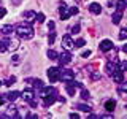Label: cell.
Segmentation results:
<instances>
[{
  "instance_id": "cell-34",
  "label": "cell",
  "mask_w": 127,
  "mask_h": 119,
  "mask_svg": "<svg viewBox=\"0 0 127 119\" xmlns=\"http://www.w3.org/2000/svg\"><path fill=\"white\" fill-rule=\"evenodd\" d=\"M100 76H102V73H100V71H94V73L91 75V78H92V79H98Z\"/></svg>"
},
{
  "instance_id": "cell-12",
  "label": "cell",
  "mask_w": 127,
  "mask_h": 119,
  "mask_svg": "<svg viewBox=\"0 0 127 119\" xmlns=\"http://www.w3.org/2000/svg\"><path fill=\"white\" fill-rule=\"evenodd\" d=\"M13 30H14V26H13V24H5V26H0V33H3V35L13 33Z\"/></svg>"
},
{
  "instance_id": "cell-6",
  "label": "cell",
  "mask_w": 127,
  "mask_h": 119,
  "mask_svg": "<svg viewBox=\"0 0 127 119\" xmlns=\"http://www.w3.org/2000/svg\"><path fill=\"white\" fill-rule=\"evenodd\" d=\"M59 73H61V68H57V67H51V68L48 70V78H49V81L51 83L59 81Z\"/></svg>"
},
{
  "instance_id": "cell-21",
  "label": "cell",
  "mask_w": 127,
  "mask_h": 119,
  "mask_svg": "<svg viewBox=\"0 0 127 119\" xmlns=\"http://www.w3.org/2000/svg\"><path fill=\"white\" fill-rule=\"evenodd\" d=\"M76 108H78L79 111H84V113H91V110H92L89 105H84V103H78Z\"/></svg>"
},
{
  "instance_id": "cell-39",
  "label": "cell",
  "mask_w": 127,
  "mask_h": 119,
  "mask_svg": "<svg viewBox=\"0 0 127 119\" xmlns=\"http://www.w3.org/2000/svg\"><path fill=\"white\" fill-rule=\"evenodd\" d=\"M5 14H6V10L5 8H0V18H3Z\"/></svg>"
},
{
  "instance_id": "cell-37",
  "label": "cell",
  "mask_w": 127,
  "mask_h": 119,
  "mask_svg": "<svg viewBox=\"0 0 127 119\" xmlns=\"http://www.w3.org/2000/svg\"><path fill=\"white\" fill-rule=\"evenodd\" d=\"M11 62H13L14 65H18V63H19V56H13V60H11Z\"/></svg>"
},
{
  "instance_id": "cell-42",
  "label": "cell",
  "mask_w": 127,
  "mask_h": 119,
  "mask_svg": "<svg viewBox=\"0 0 127 119\" xmlns=\"http://www.w3.org/2000/svg\"><path fill=\"white\" fill-rule=\"evenodd\" d=\"M3 103H5V98H2V97H0V106H2Z\"/></svg>"
},
{
  "instance_id": "cell-20",
  "label": "cell",
  "mask_w": 127,
  "mask_h": 119,
  "mask_svg": "<svg viewBox=\"0 0 127 119\" xmlns=\"http://www.w3.org/2000/svg\"><path fill=\"white\" fill-rule=\"evenodd\" d=\"M111 19H113V24H119V22H121V19H122V11H118L116 10V13H113Z\"/></svg>"
},
{
  "instance_id": "cell-26",
  "label": "cell",
  "mask_w": 127,
  "mask_h": 119,
  "mask_svg": "<svg viewBox=\"0 0 127 119\" xmlns=\"http://www.w3.org/2000/svg\"><path fill=\"white\" fill-rule=\"evenodd\" d=\"M51 33H49V37H48V43L49 45H54V41H56V32L54 30H49Z\"/></svg>"
},
{
  "instance_id": "cell-32",
  "label": "cell",
  "mask_w": 127,
  "mask_h": 119,
  "mask_svg": "<svg viewBox=\"0 0 127 119\" xmlns=\"http://www.w3.org/2000/svg\"><path fill=\"white\" fill-rule=\"evenodd\" d=\"M119 38H121V40H126L127 38V30L126 29H121V32H119Z\"/></svg>"
},
{
  "instance_id": "cell-15",
  "label": "cell",
  "mask_w": 127,
  "mask_h": 119,
  "mask_svg": "<svg viewBox=\"0 0 127 119\" xmlns=\"http://www.w3.org/2000/svg\"><path fill=\"white\" fill-rule=\"evenodd\" d=\"M89 11L92 14H100L102 13V6L98 5V3H91V5H89Z\"/></svg>"
},
{
  "instance_id": "cell-4",
  "label": "cell",
  "mask_w": 127,
  "mask_h": 119,
  "mask_svg": "<svg viewBox=\"0 0 127 119\" xmlns=\"http://www.w3.org/2000/svg\"><path fill=\"white\" fill-rule=\"evenodd\" d=\"M57 60H59V63H61V67L68 65V63L71 62V54H70V51H64L62 54H59V56H57Z\"/></svg>"
},
{
  "instance_id": "cell-11",
  "label": "cell",
  "mask_w": 127,
  "mask_h": 119,
  "mask_svg": "<svg viewBox=\"0 0 127 119\" xmlns=\"http://www.w3.org/2000/svg\"><path fill=\"white\" fill-rule=\"evenodd\" d=\"M2 118H18V108L14 105H10L6 114H2Z\"/></svg>"
},
{
  "instance_id": "cell-1",
  "label": "cell",
  "mask_w": 127,
  "mask_h": 119,
  "mask_svg": "<svg viewBox=\"0 0 127 119\" xmlns=\"http://www.w3.org/2000/svg\"><path fill=\"white\" fill-rule=\"evenodd\" d=\"M14 30H16V33H18L21 38L30 40L32 37H33V29H32L30 24H21V26L14 27Z\"/></svg>"
},
{
  "instance_id": "cell-30",
  "label": "cell",
  "mask_w": 127,
  "mask_h": 119,
  "mask_svg": "<svg viewBox=\"0 0 127 119\" xmlns=\"http://www.w3.org/2000/svg\"><path fill=\"white\" fill-rule=\"evenodd\" d=\"M14 83H16V76H10L6 79V83H3V84H5V86H13Z\"/></svg>"
},
{
  "instance_id": "cell-27",
  "label": "cell",
  "mask_w": 127,
  "mask_h": 119,
  "mask_svg": "<svg viewBox=\"0 0 127 119\" xmlns=\"http://www.w3.org/2000/svg\"><path fill=\"white\" fill-rule=\"evenodd\" d=\"M124 10H126V0H118V11L124 13Z\"/></svg>"
},
{
  "instance_id": "cell-25",
  "label": "cell",
  "mask_w": 127,
  "mask_h": 119,
  "mask_svg": "<svg viewBox=\"0 0 127 119\" xmlns=\"http://www.w3.org/2000/svg\"><path fill=\"white\" fill-rule=\"evenodd\" d=\"M35 22H38V24L45 22V14H43V13H37V14H35Z\"/></svg>"
},
{
  "instance_id": "cell-7",
  "label": "cell",
  "mask_w": 127,
  "mask_h": 119,
  "mask_svg": "<svg viewBox=\"0 0 127 119\" xmlns=\"http://www.w3.org/2000/svg\"><path fill=\"white\" fill-rule=\"evenodd\" d=\"M116 70H119V62H118V60H114V59H111V60L106 63L105 71H106L108 75H111V73H114Z\"/></svg>"
},
{
  "instance_id": "cell-10",
  "label": "cell",
  "mask_w": 127,
  "mask_h": 119,
  "mask_svg": "<svg viewBox=\"0 0 127 119\" xmlns=\"http://www.w3.org/2000/svg\"><path fill=\"white\" fill-rule=\"evenodd\" d=\"M111 78H113L114 83H118V84H119V83L124 81V71H122V70H116L114 73H111Z\"/></svg>"
},
{
  "instance_id": "cell-14",
  "label": "cell",
  "mask_w": 127,
  "mask_h": 119,
  "mask_svg": "<svg viewBox=\"0 0 127 119\" xmlns=\"http://www.w3.org/2000/svg\"><path fill=\"white\" fill-rule=\"evenodd\" d=\"M21 95H22V98H24L26 102L33 100V97H35V94H33V90H32V89H26V90H24V92H22Z\"/></svg>"
},
{
  "instance_id": "cell-28",
  "label": "cell",
  "mask_w": 127,
  "mask_h": 119,
  "mask_svg": "<svg viewBox=\"0 0 127 119\" xmlns=\"http://www.w3.org/2000/svg\"><path fill=\"white\" fill-rule=\"evenodd\" d=\"M57 53H56V51L54 49H49V51H48V57H49V59H53V60H56V59H57Z\"/></svg>"
},
{
  "instance_id": "cell-19",
  "label": "cell",
  "mask_w": 127,
  "mask_h": 119,
  "mask_svg": "<svg viewBox=\"0 0 127 119\" xmlns=\"http://www.w3.org/2000/svg\"><path fill=\"white\" fill-rule=\"evenodd\" d=\"M56 102V95H48V97H43V105L45 106H49Z\"/></svg>"
},
{
  "instance_id": "cell-31",
  "label": "cell",
  "mask_w": 127,
  "mask_h": 119,
  "mask_svg": "<svg viewBox=\"0 0 127 119\" xmlns=\"http://www.w3.org/2000/svg\"><path fill=\"white\" fill-rule=\"evenodd\" d=\"M84 43H86L84 38H78L76 41H75V46H76V48H81V46H84Z\"/></svg>"
},
{
  "instance_id": "cell-33",
  "label": "cell",
  "mask_w": 127,
  "mask_h": 119,
  "mask_svg": "<svg viewBox=\"0 0 127 119\" xmlns=\"http://www.w3.org/2000/svg\"><path fill=\"white\" fill-rule=\"evenodd\" d=\"M91 54H92V51H91V49H86V51H83V53H81V57H89Z\"/></svg>"
},
{
  "instance_id": "cell-13",
  "label": "cell",
  "mask_w": 127,
  "mask_h": 119,
  "mask_svg": "<svg viewBox=\"0 0 127 119\" xmlns=\"http://www.w3.org/2000/svg\"><path fill=\"white\" fill-rule=\"evenodd\" d=\"M19 48V40L18 38H8V51H14Z\"/></svg>"
},
{
  "instance_id": "cell-5",
  "label": "cell",
  "mask_w": 127,
  "mask_h": 119,
  "mask_svg": "<svg viewBox=\"0 0 127 119\" xmlns=\"http://www.w3.org/2000/svg\"><path fill=\"white\" fill-rule=\"evenodd\" d=\"M62 48H64V51H71L75 48V41L71 40L70 35H64V38H62Z\"/></svg>"
},
{
  "instance_id": "cell-8",
  "label": "cell",
  "mask_w": 127,
  "mask_h": 119,
  "mask_svg": "<svg viewBox=\"0 0 127 119\" xmlns=\"http://www.w3.org/2000/svg\"><path fill=\"white\" fill-rule=\"evenodd\" d=\"M113 41H111V40H102L100 41V51H103V53H108V51H111L113 49Z\"/></svg>"
},
{
  "instance_id": "cell-18",
  "label": "cell",
  "mask_w": 127,
  "mask_h": 119,
  "mask_svg": "<svg viewBox=\"0 0 127 119\" xmlns=\"http://www.w3.org/2000/svg\"><path fill=\"white\" fill-rule=\"evenodd\" d=\"M35 11H32V10H29V11H26L24 13V18L27 19V22H35Z\"/></svg>"
},
{
  "instance_id": "cell-9",
  "label": "cell",
  "mask_w": 127,
  "mask_h": 119,
  "mask_svg": "<svg viewBox=\"0 0 127 119\" xmlns=\"http://www.w3.org/2000/svg\"><path fill=\"white\" fill-rule=\"evenodd\" d=\"M40 90H41V92H40V97H41V98L43 97H48V95H56V89H54V87H51V86H48V87L43 86Z\"/></svg>"
},
{
  "instance_id": "cell-41",
  "label": "cell",
  "mask_w": 127,
  "mask_h": 119,
  "mask_svg": "<svg viewBox=\"0 0 127 119\" xmlns=\"http://www.w3.org/2000/svg\"><path fill=\"white\" fill-rule=\"evenodd\" d=\"M89 118H91V119H98L100 116H97V114H89Z\"/></svg>"
},
{
  "instance_id": "cell-17",
  "label": "cell",
  "mask_w": 127,
  "mask_h": 119,
  "mask_svg": "<svg viewBox=\"0 0 127 119\" xmlns=\"http://www.w3.org/2000/svg\"><path fill=\"white\" fill-rule=\"evenodd\" d=\"M19 95H21V94H19L18 90H10V92L6 94V98L10 102H14V100H18V98H19Z\"/></svg>"
},
{
  "instance_id": "cell-38",
  "label": "cell",
  "mask_w": 127,
  "mask_h": 119,
  "mask_svg": "<svg viewBox=\"0 0 127 119\" xmlns=\"http://www.w3.org/2000/svg\"><path fill=\"white\" fill-rule=\"evenodd\" d=\"M11 3H13L14 6H18V5H21V3H22V0H11Z\"/></svg>"
},
{
  "instance_id": "cell-16",
  "label": "cell",
  "mask_w": 127,
  "mask_h": 119,
  "mask_svg": "<svg viewBox=\"0 0 127 119\" xmlns=\"http://www.w3.org/2000/svg\"><path fill=\"white\" fill-rule=\"evenodd\" d=\"M114 108H116V102L114 100H106L105 102V110L108 111V113H113Z\"/></svg>"
},
{
  "instance_id": "cell-23",
  "label": "cell",
  "mask_w": 127,
  "mask_h": 119,
  "mask_svg": "<svg viewBox=\"0 0 127 119\" xmlns=\"http://www.w3.org/2000/svg\"><path fill=\"white\" fill-rule=\"evenodd\" d=\"M5 51H8V38L0 41V53H5Z\"/></svg>"
},
{
  "instance_id": "cell-22",
  "label": "cell",
  "mask_w": 127,
  "mask_h": 119,
  "mask_svg": "<svg viewBox=\"0 0 127 119\" xmlns=\"http://www.w3.org/2000/svg\"><path fill=\"white\" fill-rule=\"evenodd\" d=\"M119 84H121V87H119V90H118V92H119V95H121L122 98H126V89H127V84H124V81H122V83H119Z\"/></svg>"
},
{
  "instance_id": "cell-35",
  "label": "cell",
  "mask_w": 127,
  "mask_h": 119,
  "mask_svg": "<svg viewBox=\"0 0 127 119\" xmlns=\"http://www.w3.org/2000/svg\"><path fill=\"white\" fill-rule=\"evenodd\" d=\"M48 29H49V30H54L56 29V24L53 21H49V22H48Z\"/></svg>"
},
{
  "instance_id": "cell-43",
  "label": "cell",
  "mask_w": 127,
  "mask_h": 119,
  "mask_svg": "<svg viewBox=\"0 0 127 119\" xmlns=\"http://www.w3.org/2000/svg\"><path fill=\"white\" fill-rule=\"evenodd\" d=\"M0 86H3V81H0Z\"/></svg>"
},
{
  "instance_id": "cell-29",
  "label": "cell",
  "mask_w": 127,
  "mask_h": 119,
  "mask_svg": "<svg viewBox=\"0 0 127 119\" xmlns=\"http://www.w3.org/2000/svg\"><path fill=\"white\" fill-rule=\"evenodd\" d=\"M81 98H83V100H87V98H89V90L84 89V87L81 89Z\"/></svg>"
},
{
  "instance_id": "cell-3",
  "label": "cell",
  "mask_w": 127,
  "mask_h": 119,
  "mask_svg": "<svg viewBox=\"0 0 127 119\" xmlns=\"http://www.w3.org/2000/svg\"><path fill=\"white\" fill-rule=\"evenodd\" d=\"M59 79H62L64 83H70L75 79V71L68 70V68H62L61 73H59Z\"/></svg>"
},
{
  "instance_id": "cell-2",
  "label": "cell",
  "mask_w": 127,
  "mask_h": 119,
  "mask_svg": "<svg viewBox=\"0 0 127 119\" xmlns=\"http://www.w3.org/2000/svg\"><path fill=\"white\" fill-rule=\"evenodd\" d=\"M71 14H78V8L76 6H71L68 8L65 3H61V8H59V16H61L62 21H67Z\"/></svg>"
},
{
  "instance_id": "cell-36",
  "label": "cell",
  "mask_w": 127,
  "mask_h": 119,
  "mask_svg": "<svg viewBox=\"0 0 127 119\" xmlns=\"http://www.w3.org/2000/svg\"><path fill=\"white\" fill-rule=\"evenodd\" d=\"M78 32H79V26L76 24V26H73V27H71V33H78Z\"/></svg>"
},
{
  "instance_id": "cell-40",
  "label": "cell",
  "mask_w": 127,
  "mask_h": 119,
  "mask_svg": "<svg viewBox=\"0 0 127 119\" xmlns=\"http://www.w3.org/2000/svg\"><path fill=\"white\" fill-rule=\"evenodd\" d=\"M70 118H71V119H79L78 113H71V114H70Z\"/></svg>"
},
{
  "instance_id": "cell-24",
  "label": "cell",
  "mask_w": 127,
  "mask_h": 119,
  "mask_svg": "<svg viewBox=\"0 0 127 119\" xmlns=\"http://www.w3.org/2000/svg\"><path fill=\"white\" fill-rule=\"evenodd\" d=\"M32 83H33V87H35V89H41V87L45 86L41 79H32Z\"/></svg>"
}]
</instances>
